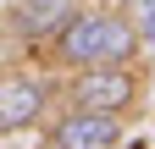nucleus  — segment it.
I'll list each match as a JSON object with an SVG mask.
<instances>
[{"label":"nucleus","mask_w":155,"mask_h":149,"mask_svg":"<svg viewBox=\"0 0 155 149\" xmlns=\"http://www.w3.org/2000/svg\"><path fill=\"white\" fill-rule=\"evenodd\" d=\"M50 105H61V72H11L0 78V138L28 133L50 116Z\"/></svg>","instance_id":"nucleus-3"},{"label":"nucleus","mask_w":155,"mask_h":149,"mask_svg":"<svg viewBox=\"0 0 155 149\" xmlns=\"http://www.w3.org/2000/svg\"><path fill=\"white\" fill-rule=\"evenodd\" d=\"M45 149H50V144H45Z\"/></svg>","instance_id":"nucleus-7"},{"label":"nucleus","mask_w":155,"mask_h":149,"mask_svg":"<svg viewBox=\"0 0 155 149\" xmlns=\"http://www.w3.org/2000/svg\"><path fill=\"white\" fill-rule=\"evenodd\" d=\"M144 39L133 28L122 0H83L72 22L39 50V66L50 72H78V66H139Z\"/></svg>","instance_id":"nucleus-1"},{"label":"nucleus","mask_w":155,"mask_h":149,"mask_svg":"<svg viewBox=\"0 0 155 149\" xmlns=\"http://www.w3.org/2000/svg\"><path fill=\"white\" fill-rule=\"evenodd\" d=\"M127 17H133V28H139V39H144V55H155V0H122Z\"/></svg>","instance_id":"nucleus-6"},{"label":"nucleus","mask_w":155,"mask_h":149,"mask_svg":"<svg viewBox=\"0 0 155 149\" xmlns=\"http://www.w3.org/2000/svg\"><path fill=\"white\" fill-rule=\"evenodd\" d=\"M150 94V78H144V61L139 66H78L61 72V105L72 110H105V116H139Z\"/></svg>","instance_id":"nucleus-2"},{"label":"nucleus","mask_w":155,"mask_h":149,"mask_svg":"<svg viewBox=\"0 0 155 149\" xmlns=\"http://www.w3.org/2000/svg\"><path fill=\"white\" fill-rule=\"evenodd\" d=\"M83 6V0H11L6 11H0V28H6V39L11 44H22V50H45L55 33H61L72 22V11Z\"/></svg>","instance_id":"nucleus-5"},{"label":"nucleus","mask_w":155,"mask_h":149,"mask_svg":"<svg viewBox=\"0 0 155 149\" xmlns=\"http://www.w3.org/2000/svg\"><path fill=\"white\" fill-rule=\"evenodd\" d=\"M39 138L50 149H127V116L55 105L50 116L39 122Z\"/></svg>","instance_id":"nucleus-4"}]
</instances>
